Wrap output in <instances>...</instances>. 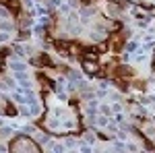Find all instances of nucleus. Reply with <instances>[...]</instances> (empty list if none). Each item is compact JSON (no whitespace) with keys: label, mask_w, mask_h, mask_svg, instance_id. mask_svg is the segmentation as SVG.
<instances>
[{"label":"nucleus","mask_w":155,"mask_h":153,"mask_svg":"<svg viewBox=\"0 0 155 153\" xmlns=\"http://www.w3.org/2000/svg\"><path fill=\"white\" fill-rule=\"evenodd\" d=\"M85 141L95 143V135H93V132H85Z\"/></svg>","instance_id":"f3484780"},{"label":"nucleus","mask_w":155,"mask_h":153,"mask_svg":"<svg viewBox=\"0 0 155 153\" xmlns=\"http://www.w3.org/2000/svg\"><path fill=\"white\" fill-rule=\"evenodd\" d=\"M99 112H101L104 116H110V114H112V110H110V106H99Z\"/></svg>","instance_id":"dca6fc26"},{"label":"nucleus","mask_w":155,"mask_h":153,"mask_svg":"<svg viewBox=\"0 0 155 153\" xmlns=\"http://www.w3.org/2000/svg\"><path fill=\"white\" fill-rule=\"evenodd\" d=\"M137 48H139L137 42H128V44H126V52H137Z\"/></svg>","instance_id":"4468645a"},{"label":"nucleus","mask_w":155,"mask_h":153,"mask_svg":"<svg viewBox=\"0 0 155 153\" xmlns=\"http://www.w3.org/2000/svg\"><path fill=\"white\" fill-rule=\"evenodd\" d=\"M141 132H143L151 143H155V126L153 124H145V126H141Z\"/></svg>","instance_id":"7ed1b4c3"},{"label":"nucleus","mask_w":155,"mask_h":153,"mask_svg":"<svg viewBox=\"0 0 155 153\" xmlns=\"http://www.w3.org/2000/svg\"><path fill=\"white\" fill-rule=\"evenodd\" d=\"M6 151V147H4V145H0V153H4Z\"/></svg>","instance_id":"412c9836"},{"label":"nucleus","mask_w":155,"mask_h":153,"mask_svg":"<svg viewBox=\"0 0 155 153\" xmlns=\"http://www.w3.org/2000/svg\"><path fill=\"white\" fill-rule=\"evenodd\" d=\"M8 66H11V68H12L15 72H23L25 68H27V64H25V62H21V60H12Z\"/></svg>","instance_id":"39448f33"},{"label":"nucleus","mask_w":155,"mask_h":153,"mask_svg":"<svg viewBox=\"0 0 155 153\" xmlns=\"http://www.w3.org/2000/svg\"><path fill=\"white\" fill-rule=\"evenodd\" d=\"M64 149H66V147H62V145H56V143L48 147V151H64Z\"/></svg>","instance_id":"2eb2a0df"},{"label":"nucleus","mask_w":155,"mask_h":153,"mask_svg":"<svg viewBox=\"0 0 155 153\" xmlns=\"http://www.w3.org/2000/svg\"><path fill=\"white\" fill-rule=\"evenodd\" d=\"M83 71L87 72V75H97V72H99L97 60H83Z\"/></svg>","instance_id":"f03ea898"},{"label":"nucleus","mask_w":155,"mask_h":153,"mask_svg":"<svg viewBox=\"0 0 155 153\" xmlns=\"http://www.w3.org/2000/svg\"><path fill=\"white\" fill-rule=\"evenodd\" d=\"M35 141H39V143H50V137H48V135H44V132H37Z\"/></svg>","instance_id":"9b49d317"},{"label":"nucleus","mask_w":155,"mask_h":153,"mask_svg":"<svg viewBox=\"0 0 155 153\" xmlns=\"http://www.w3.org/2000/svg\"><path fill=\"white\" fill-rule=\"evenodd\" d=\"M95 112H97V101H95V97H93L87 104V114H95Z\"/></svg>","instance_id":"6e6552de"},{"label":"nucleus","mask_w":155,"mask_h":153,"mask_svg":"<svg viewBox=\"0 0 155 153\" xmlns=\"http://www.w3.org/2000/svg\"><path fill=\"white\" fill-rule=\"evenodd\" d=\"M12 87H15V81L12 79H8V77L6 79H0V89H12Z\"/></svg>","instance_id":"423d86ee"},{"label":"nucleus","mask_w":155,"mask_h":153,"mask_svg":"<svg viewBox=\"0 0 155 153\" xmlns=\"http://www.w3.org/2000/svg\"><path fill=\"white\" fill-rule=\"evenodd\" d=\"M116 75H120V77H122V75H124V77H132V71L128 66H118V68H116Z\"/></svg>","instance_id":"0eeeda50"},{"label":"nucleus","mask_w":155,"mask_h":153,"mask_svg":"<svg viewBox=\"0 0 155 153\" xmlns=\"http://www.w3.org/2000/svg\"><path fill=\"white\" fill-rule=\"evenodd\" d=\"M114 151H126V145L124 143H116L114 145Z\"/></svg>","instance_id":"a211bd4d"},{"label":"nucleus","mask_w":155,"mask_h":153,"mask_svg":"<svg viewBox=\"0 0 155 153\" xmlns=\"http://www.w3.org/2000/svg\"><path fill=\"white\" fill-rule=\"evenodd\" d=\"M8 31H6V33H0V42H8Z\"/></svg>","instance_id":"aec40b11"},{"label":"nucleus","mask_w":155,"mask_h":153,"mask_svg":"<svg viewBox=\"0 0 155 153\" xmlns=\"http://www.w3.org/2000/svg\"><path fill=\"white\" fill-rule=\"evenodd\" d=\"M68 79H71V81H81L83 77H81V72H79V71H71V72H68Z\"/></svg>","instance_id":"9d476101"},{"label":"nucleus","mask_w":155,"mask_h":153,"mask_svg":"<svg viewBox=\"0 0 155 153\" xmlns=\"http://www.w3.org/2000/svg\"><path fill=\"white\" fill-rule=\"evenodd\" d=\"M39 147L35 145V141L31 139V137H27V135H17L15 139H12L11 147H8V151H15V153H21V151H37Z\"/></svg>","instance_id":"f257e3e1"},{"label":"nucleus","mask_w":155,"mask_h":153,"mask_svg":"<svg viewBox=\"0 0 155 153\" xmlns=\"http://www.w3.org/2000/svg\"><path fill=\"white\" fill-rule=\"evenodd\" d=\"M0 124H2V122H0Z\"/></svg>","instance_id":"4be33fe9"},{"label":"nucleus","mask_w":155,"mask_h":153,"mask_svg":"<svg viewBox=\"0 0 155 153\" xmlns=\"http://www.w3.org/2000/svg\"><path fill=\"white\" fill-rule=\"evenodd\" d=\"M106 8H107V15H112V17L122 15V6L116 4V2H106Z\"/></svg>","instance_id":"20e7f679"},{"label":"nucleus","mask_w":155,"mask_h":153,"mask_svg":"<svg viewBox=\"0 0 155 153\" xmlns=\"http://www.w3.org/2000/svg\"><path fill=\"white\" fill-rule=\"evenodd\" d=\"M0 29H2V31H12L15 27H12L11 21H4V19H2V21H0Z\"/></svg>","instance_id":"1a4fd4ad"},{"label":"nucleus","mask_w":155,"mask_h":153,"mask_svg":"<svg viewBox=\"0 0 155 153\" xmlns=\"http://www.w3.org/2000/svg\"><path fill=\"white\" fill-rule=\"evenodd\" d=\"M11 135H12V128H4L0 124V137H11Z\"/></svg>","instance_id":"ddd939ff"},{"label":"nucleus","mask_w":155,"mask_h":153,"mask_svg":"<svg viewBox=\"0 0 155 153\" xmlns=\"http://www.w3.org/2000/svg\"><path fill=\"white\" fill-rule=\"evenodd\" d=\"M60 6V0H46V8H56Z\"/></svg>","instance_id":"f8f14e48"},{"label":"nucleus","mask_w":155,"mask_h":153,"mask_svg":"<svg viewBox=\"0 0 155 153\" xmlns=\"http://www.w3.org/2000/svg\"><path fill=\"white\" fill-rule=\"evenodd\" d=\"M0 19H8V8L0 6Z\"/></svg>","instance_id":"6ab92c4d"}]
</instances>
